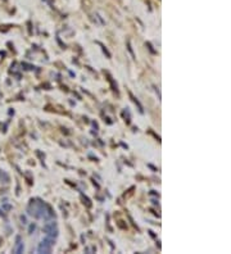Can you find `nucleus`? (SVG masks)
Segmentation results:
<instances>
[{
	"mask_svg": "<svg viewBox=\"0 0 231 254\" xmlns=\"http://www.w3.org/2000/svg\"><path fill=\"white\" fill-rule=\"evenodd\" d=\"M53 244H54V238H50V236H48L46 239H44L40 243L39 248H37V252L39 253H50Z\"/></svg>",
	"mask_w": 231,
	"mask_h": 254,
	"instance_id": "nucleus-1",
	"label": "nucleus"
},
{
	"mask_svg": "<svg viewBox=\"0 0 231 254\" xmlns=\"http://www.w3.org/2000/svg\"><path fill=\"white\" fill-rule=\"evenodd\" d=\"M44 231L46 232L50 238H57L58 236V230H57V223L55 222H49L44 226Z\"/></svg>",
	"mask_w": 231,
	"mask_h": 254,
	"instance_id": "nucleus-2",
	"label": "nucleus"
},
{
	"mask_svg": "<svg viewBox=\"0 0 231 254\" xmlns=\"http://www.w3.org/2000/svg\"><path fill=\"white\" fill-rule=\"evenodd\" d=\"M23 252V244L17 243V248L14 249V253H22Z\"/></svg>",
	"mask_w": 231,
	"mask_h": 254,
	"instance_id": "nucleus-3",
	"label": "nucleus"
},
{
	"mask_svg": "<svg viewBox=\"0 0 231 254\" xmlns=\"http://www.w3.org/2000/svg\"><path fill=\"white\" fill-rule=\"evenodd\" d=\"M130 96H131V99H132V100L135 101V103L138 104V107H139V111H140V112H143V107H141V104H140L139 101H138V99H136V98H134V95L131 94V92H130Z\"/></svg>",
	"mask_w": 231,
	"mask_h": 254,
	"instance_id": "nucleus-4",
	"label": "nucleus"
},
{
	"mask_svg": "<svg viewBox=\"0 0 231 254\" xmlns=\"http://www.w3.org/2000/svg\"><path fill=\"white\" fill-rule=\"evenodd\" d=\"M99 44H100V42H99ZM100 45H101V44H100ZM101 46H103V45H101ZM103 50H104V53L107 54V57H110V54H109V52H108V50H107V49H105L104 46H103Z\"/></svg>",
	"mask_w": 231,
	"mask_h": 254,
	"instance_id": "nucleus-5",
	"label": "nucleus"
},
{
	"mask_svg": "<svg viewBox=\"0 0 231 254\" xmlns=\"http://www.w3.org/2000/svg\"><path fill=\"white\" fill-rule=\"evenodd\" d=\"M33 230H35V225H31V226H30V234H32Z\"/></svg>",
	"mask_w": 231,
	"mask_h": 254,
	"instance_id": "nucleus-6",
	"label": "nucleus"
},
{
	"mask_svg": "<svg viewBox=\"0 0 231 254\" xmlns=\"http://www.w3.org/2000/svg\"><path fill=\"white\" fill-rule=\"evenodd\" d=\"M11 208H12L11 205H4V209H5V210H9Z\"/></svg>",
	"mask_w": 231,
	"mask_h": 254,
	"instance_id": "nucleus-7",
	"label": "nucleus"
}]
</instances>
